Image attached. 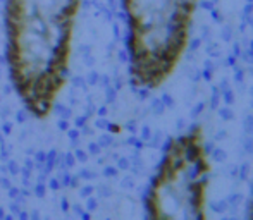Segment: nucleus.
<instances>
[{
	"instance_id": "obj_4",
	"label": "nucleus",
	"mask_w": 253,
	"mask_h": 220,
	"mask_svg": "<svg viewBox=\"0 0 253 220\" xmlns=\"http://www.w3.org/2000/svg\"><path fill=\"white\" fill-rule=\"evenodd\" d=\"M248 220H253V196H252V203H250V213H248Z\"/></svg>"
},
{
	"instance_id": "obj_2",
	"label": "nucleus",
	"mask_w": 253,
	"mask_h": 220,
	"mask_svg": "<svg viewBox=\"0 0 253 220\" xmlns=\"http://www.w3.org/2000/svg\"><path fill=\"white\" fill-rule=\"evenodd\" d=\"M200 0H122L131 82L153 91L176 72Z\"/></svg>"
},
{
	"instance_id": "obj_3",
	"label": "nucleus",
	"mask_w": 253,
	"mask_h": 220,
	"mask_svg": "<svg viewBox=\"0 0 253 220\" xmlns=\"http://www.w3.org/2000/svg\"><path fill=\"white\" fill-rule=\"evenodd\" d=\"M210 172L203 127L170 138L146 192L148 220H207Z\"/></svg>"
},
{
	"instance_id": "obj_1",
	"label": "nucleus",
	"mask_w": 253,
	"mask_h": 220,
	"mask_svg": "<svg viewBox=\"0 0 253 220\" xmlns=\"http://www.w3.org/2000/svg\"><path fill=\"white\" fill-rule=\"evenodd\" d=\"M83 0H5V58L16 95L36 119L52 113L67 81Z\"/></svg>"
}]
</instances>
